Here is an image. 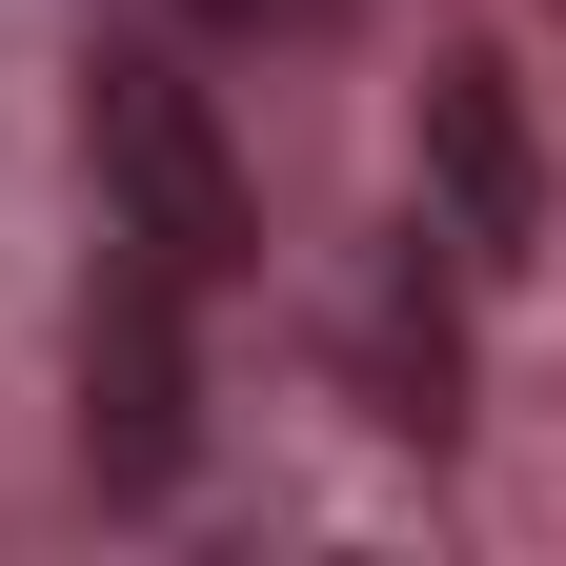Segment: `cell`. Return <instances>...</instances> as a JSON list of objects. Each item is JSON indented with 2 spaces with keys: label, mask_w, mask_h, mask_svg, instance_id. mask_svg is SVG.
<instances>
[{
  "label": "cell",
  "mask_w": 566,
  "mask_h": 566,
  "mask_svg": "<svg viewBox=\"0 0 566 566\" xmlns=\"http://www.w3.org/2000/svg\"><path fill=\"white\" fill-rule=\"evenodd\" d=\"M82 142H102V202H122V243L142 263H243V163H223V122H202V82L182 61H102V102H82Z\"/></svg>",
  "instance_id": "1"
},
{
  "label": "cell",
  "mask_w": 566,
  "mask_h": 566,
  "mask_svg": "<svg viewBox=\"0 0 566 566\" xmlns=\"http://www.w3.org/2000/svg\"><path fill=\"white\" fill-rule=\"evenodd\" d=\"M82 465H102V485H163V465H182V263H122V283H102V344H82Z\"/></svg>",
  "instance_id": "2"
},
{
  "label": "cell",
  "mask_w": 566,
  "mask_h": 566,
  "mask_svg": "<svg viewBox=\"0 0 566 566\" xmlns=\"http://www.w3.org/2000/svg\"><path fill=\"white\" fill-rule=\"evenodd\" d=\"M424 182H446V223H424V243L526 263V122H506V82H485V61H446V82H424Z\"/></svg>",
  "instance_id": "3"
},
{
  "label": "cell",
  "mask_w": 566,
  "mask_h": 566,
  "mask_svg": "<svg viewBox=\"0 0 566 566\" xmlns=\"http://www.w3.org/2000/svg\"><path fill=\"white\" fill-rule=\"evenodd\" d=\"M365 365H385V424H424V446H446V304H424V223L385 243V283H365Z\"/></svg>",
  "instance_id": "4"
},
{
  "label": "cell",
  "mask_w": 566,
  "mask_h": 566,
  "mask_svg": "<svg viewBox=\"0 0 566 566\" xmlns=\"http://www.w3.org/2000/svg\"><path fill=\"white\" fill-rule=\"evenodd\" d=\"M182 21H223V41H324L344 0H182Z\"/></svg>",
  "instance_id": "5"
}]
</instances>
